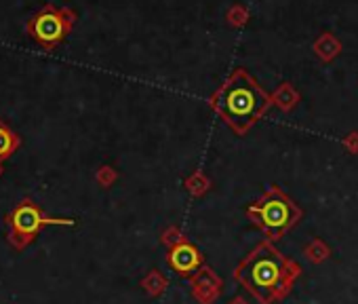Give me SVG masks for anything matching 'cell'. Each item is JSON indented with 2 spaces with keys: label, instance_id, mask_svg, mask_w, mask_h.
<instances>
[{
  "label": "cell",
  "instance_id": "cell-4",
  "mask_svg": "<svg viewBox=\"0 0 358 304\" xmlns=\"http://www.w3.org/2000/svg\"><path fill=\"white\" fill-rule=\"evenodd\" d=\"M5 224L9 230L7 239H9L11 247L22 251L36 241V237L41 235L43 228H47V226H74L76 222L70 218L47 216L32 199H24L5 216Z\"/></svg>",
  "mask_w": 358,
  "mask_h": 304
},
{
  "label": "cell",
  "instance_id": "cell-15",
  "mask_svg": "<svg viewBox=\"0 0 358 304\" xmlns=\"http://www.w3.org/2000/svg\"><path fill=\"white\" fill-rule=\"evenodd\" d=\"M5 174V167H3V161H0V176H3Z\"/></svg>",
  "mask_w": 358,
  "mask_h": 304
},
{
  "label": "cell",
  "instance_id": "cell-9",
  "mask_svg": "<svg viewBox=\"0 0 358 304\" xmlns=\"http://www.w3.org/2000/svg\"><path fill=\"white\" fill-rule=\"evenodd\" d=\"M141 287H143V291L148 293V296H152V298H158V296H162L164 293V289L169 287V281H166V277L160 272V270H150L143 279H141V283H139Z\"/></svg>",
  "mask_w": 358,
  "mask_h": 304
},
{
  "label": "cell",
  "instance_id": "cell-3",
  "mask_svg": "<svg viewBox=\"0 0 358 304\" xmlns=\"http://www.w3.org/2000/svg\"><path fill=\"white\" fill-rule=\"evenodd\" d=\"M247 216L266 235V239L274 243L301 220V209L280 188L270 186L255 203L247 207Z\"/></svg>",
  "mask_w": 358,
  "mask_h": 304
},
{
  "label": "cell",
  "instance_id": "cell-1",
  "mask_svg": "<svg viewBox=\"0 0 358 304\" xmlns=\"http://www.w3.org/2000/svg\"><path fill=\"white\" fill-rule=\"evenodd\" d=\"M299 275L301 266L280 254L278 247L268 239L259 241L234 268V279L259 304H276L285 300Z\"/></svg>",
  "mask_w": 358,
  "mask_h": 304
},
{
  "label": "cell",
  "instance_id": "cell-13",
  "mask_svg": "<svg viewBox=\"0 0 358 304\" xmlns=\"http://www.w3.org/2000/svg\"><path fill=\"white\" fill-rule=\"evenodd\" d=\"M114 180H116V172H114L112 167H101V170L97 172V182H99L103 188H110V186L114 184Z\"/></svg>",
  "mask_w": 358,
  "mask_h": 304
},
{
  "label": "cell",
  "instance_id": "cell-8",
  "mask_svg": "<svg viewBox=\"0 0 358 304\" xmlns=\"http://www.w3.org/2000/svg\"><path fill=\"white\" fill-rule=\"evenodd\" d=\"M20 148H22V137L0 118V161L11 159Z\"/></svg>",
  "mask_w": 358,
  "mask_h": 304
},
{
  "label": "cell",
  "instance_id": "cell-14",
  "mask_svg": "<svg viewBox=\"0 0 358 304\" xmlns=\"http://www.w3.org/2000/svg\"><path fill=\"white\" fill-rule=\"evenodd\" d=\"M230 304H249V302H247L245 298H241V296H236V298H232V300H230Z\"/></svg>",
  "mask_w": 358,
  "mask_h": 304
},
{
  "label": "cell",
  "instance_id": "cell-11",
  "mask_svg": "<svg viewBox=\"0 0 358 304\" xmlns=\"http://www.w3.org/2000/svg\"><path fill=\"white\" fill-rule=\"evenodd\" d=\"M182 241H186V237H184V233L179 230L177 226H169V228L160 235V243H162V245H166L169 249H171V247H175V245H179Z\"/></svg>",
  "mask_w": 358,
  "mask_h": 304
},
{
  "label": "cell",
  "instance_id": "cell-5",
  "mask_svg": "<svg viewBox=\"0 0 358 304\" xmlns=\"http://www.w3.org/2000/svg\"><path fill=\"white\" fill-rule=\"evenodd\" d=\"M74 22H76V13L72 9H68V7L59 9L55 5H45L28 22L26 30L45 51H53L72 32Z\"/></svg>",
  "mask_w": 358,
  "mask_h": 304
},
{
  "label": "cell",
  "instance_id": "cell-12",
  "mask_svg": "<svg viewBox=\"0 0 358 304\" xmlns=\"http://www.w3.org/2000/svg\"><path fill=\"white\" fill-rule=\"evenodd\" d=\"M186 188L194 195V197H201L203 193H207V188H209V182H207V178L203 180L201 176H196L194 180H190V182H186Z\"/></svg>",
  "mask_w": 358,
  "mask_h": 304
},
{
  "label": "cell",
  "instance_id": "cell-10",
  "mask_svg": "<svg viewBox=\"0 0 358 304\" xmlns=\"http://www.w3.org/2000/svg\"><path fill=\"white\" fill-rule=\"evenodd\" d=\"M303 254H306V258H308L312 264H322L324 260L331 258V247H329L322 239H312V241L303 247Z\"/></svg>",
  "mask_w": 358,
  "mask_h": 304
},
{
  "label": "cell",
  "instance_id": "cell-6",
  "mask_svg": "<svg viewBox=\"0 0 358 304\" xmlns=\"http://www.w3.org/2000/svg\"><path fill=\"white\" fill-rule=\"evenodd\" d=\"M166 262H169V266H171L179 277H184V279H192V277L205 266L203 254H201L199 247H196L194 243H190L188 239L169 249Z\"/></svg>",
  "mask_w": 358,
  "mask_h": 304
},
{
  "label": "cell",
  "instance_id": "cell-2",
  "mask_svg": "<svg viewBox=\"0 0 358 304\" xmlns=\"http://www.w3.org/2000/svg\"><path fill=\"white\" fill-rule=\"evenodd\" d=\"M266 93L245 72H236L217 93L213 106L230 127L245 133L268 108Z\"/></svg>",
  "mask_w": 358,
  "mask_h": 304
},
{
  "label": "cell",
  "instance_id": "cell-7",
  "mask_svg": "<svg viewBox=\"0 0 358 304\" xmlns=\"http://www.w3.org/2000/svg\"><path fill=\"white\" fill-rule=\"evenodd\" d=\"M222 279L215 275V270L211 266H203L192 279H190V289L192 296L201 302V304H213L220 293H222Z\"/></svg>",
  "mask_w": 358,
  "mask_h": 304
}]
</instances>
